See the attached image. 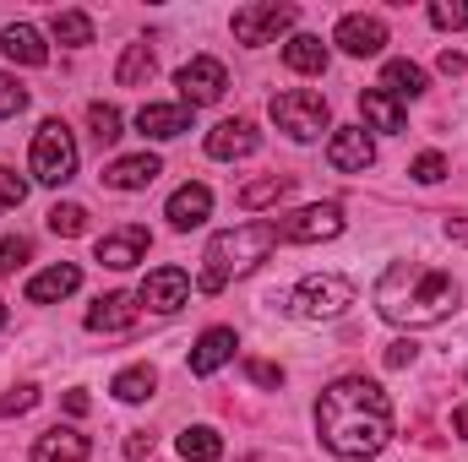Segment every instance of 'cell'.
I'll list each match as a JSON object with an SVG mask.
<instances>
[{"instance_id":"44dd1931","label":"cell","mask_w":468,"mask_h":462,"mask_svg":"<svg viewBox=\"0 0 468 462\" xmlns=\"http://www.w3.org/2000/svg\"><path fill=\"white\" fill-rule=\"evenodd\" d=\"M136 131L153 142H175L180 131H191V110L186 104H142L136 110Z\"/></svg>"},{"instance_id":"e0dca14e","label":"cell","mask_w":468,"mask_h":462,"mask_svg":"<svg viewBox=\"0 0 468 462\" xmlns=\"http://www.w3.org/2000/svg\"><path fill=\"white\" fill-rule=\"evenodd\" d=\"M158 174H164L158 152H131V158H115V163L104 169V185H110V191H147Z\"/></svg>"},{"instance_id":"9c48e42d","label":"cell","mask_w":468,"mask_h":462,"mask_svg":"<svg viewBox=\"0 0 468 462\" xmlns=\"http://www.w3.org/2000/svg\"><path fill=\"white\" fill-rule=\"evenodd\" d=\"M338 234H344V207L338 202L300 207L278 224V239H294V245H322V239H338Z\"/></svg>"},{"instance_id":"f6af8a7d","label":"cell","mask_w":468,"mask_h":462,"mask_svg":"<svg viewBox=\"0 0 468 462\" xmlns=\"http://www.w3.org/2000/svg\"><path fill=\"white\" fill-rule=\"evenodd\" d=\"M447 234H452V239H468V224H452V218H447Z\"/></svg>"},{"instance_id":"ee69618b","label":"cell","mask_w":468,"mask_h":462,"mask_svg":"<svg viewBox=\"0 0 468 462\" xmlns=\"http://www.w3.org/2000/svg\"><path fill=\"white\" fill-rule=\"evenodd\" d=\"M452 430L468 441V403H463V408H452Z\"/></svg>"},{"instance_id":"d6986e66","label":"cell","mask_w":468,"mask_h":462,"mask_svg":"<svg viewBox=\"0 0 468 462\" xmlns=\"http://www.w3.org/2000/svg\"><path fill=\"white\" fill-rule=\"evenodd\" d=\"M147 245H153V239H147L142 224H125V229H115V234L99 239V261L115 267V272H125V267H136V261L147 256Z\"/></svg>"},{"instance_id":"4fadbf2b","label":"cell","mask_w":468,"mask_h":462,"mask_svg":"<svg viewBox=\"0 0 468 462\" xmlns=\"http://www.w3.org/2000/svg\"><path fill=\"white\" fill-rule=\"evenodd\" d=\"M256 147H261V136H256V125H250V120H224V125H213V131H207V158H218V163L250 158Z\"/></svg>"},{"instance_id":"bcb514c9","label":"cell","mask_w":468,"mask_h":462,"mask_svg":"<svg viewBox=\"0 0 468 462\" xmlns=\"http://www.w3.org/2000/svg\"><path fill=\"white\" fill-rule=\"evenodd\" d=\"M0 332H5V299H0Z\"/></svg>"},{"instance_id":"7c38bea8","label":"cell","mask_w":468,"mask_h":462,"mask_svg":"<svg viewBox=\"0 0 468 462\" xmlns=\"http://www.w3.org/2000/svg\"><path fill=\"white\" fill-rule=\"evenodd\" d=\"M327 163H333L338 174H365V169L376 163V142H370V131H365V125H344V131H333V142H327Z\"/></svg>"},{"instance_id":"ffe728a7","label":"cell","mask_w":468,"mask_h":462,"mask_svg":"<svg viewBox=\"0 0 468 462\" xmlns=\"http://www.w3.org/2000/svg\"><path fill=\"white\" fill-rule=\"evenodd\" d=\"M0 55L16 60V66H49V44H44V33L33 22H11L0 33Z\"/></svg>"},{"instance_id":"3957f363","label":"cell","mask_w":468,"mask_h":462,"mask_svg":"<svg viewBox=\"0 0 468 462\" xmlns=\"http://www.w3.org/2000/svg\"><path fill=\"white\" fill-rule=\"evenodd\" d=\"M272 250H278V224H261V218L213 234L207 239V256H202V294H224L234 278L256 272Z\"/></svg>"},{"instance_id":"4316f807","label":"cell","mask_w":468,"mask_h":462,"mask_svg":"<svg viewBox=\"0 0 468 462\" xmlns=\"http://www.w3.org/2000/svg\"><path fill=\"white\" fill-rule=\"evenodd\" d=\"M289 191H294V180H289V174H267V180H250V185H239V207H245V213H261V207L283 202Z\"/></svg>"},{"instance_id":"cb8c5ba5","label":"cell","mask_w":468,"mask_h":462,"mask_svg":"<svg viewBox=\"0 0 468 462\" xmlns=\"http://www.w3.org/2000/svg\"><path fill=\"white\" fill-rule=\"evenodd\" d=\"M425 88H431L425 66H414V60H387V71H381V93H387V99H420Z\"/></svg>"},{"instance_id":"5b68a950","label":"cell","mask_w":468,"mask_h":462,"mask_svg":"<svg viewBox=\"0 0 468 462\" xmlns=\"http://www.w3.org/2000/svg\"><path fill=\"white\" fill-rule=\"evenodd\" d=\"M289 305H294V316H305V321H333V316H344L354 305V283L338 278V272L300 278V289L289 294Z\"/></svg>"},{"instance_id":"d590c367","label":"cell","mask_w":468,"mask_h":462,"mask_svg":"<svg viewBox=\"0 0 468 462\" xmlns=\"http://www.w3.org/2000/svg\"><path fill=\"white\" fill-rule=\"evenodd\" d=\"M27 256H33V245H27L22 234H11V239H0V278H11V272H16V267L27 261Z\"/></svg>"},{"instance_id":"ba28073f","label":"cell","mask_w":468,"mask_h":462,"mask_svg":"<svg viewBox=\"0 0 468 462\" xmlns=\"http://www.w3.org/2000/svg\"><path fill=\"white\" fill-rule=\"evenodd\" d=\"M175 88H180V104H186V110H207V104H218V99H224L229 71H224V60L197 55V60H186V66H180Z\"/></svg>"},{"instance_id":"f1b7e54d","label":"cell","mask_w":468,"mask_h":462,"mask_svg":"<svg viewBox=\"0 0 468 462\" xmlns=\"http://www.w3.org/2000/svg\"><path fill=\"white\" fill-rule=\"evenodd\" d=\"M115 82L120 88L153 82V49H147V44H125V55H120V66H115Z\"/></svg>"},{"instance_id":"4dcf8cb0","label":"cell","mask_w":468,"mask_h":462,"mask_svg":"<svg viewBox=\"0 0 468 462\" xmlns=\"http://www.w3.org/2000/svg\"><path fill=\"white\" fill-rule=\"evenodd\" d=\"M88 125H93V142H99V147H115L120 142V110L115 104H88Z\"/></svg>"},{"instance_id":"d4e9b609","label":"cell","mask_w":468,"mask_h":462,"mask_svg":"<svg viewBox=\"0 0 468 462\" xmlns=\"http://www.w3.org/2000/svg\"><path fill=\"white\" fill-rule=\"evenodd\" d=\"M359 115H365V125H370V131H387V136H398V131L409 125L403 104H398V99H387L381 88H370V93L359 99Z\"/></svg>"},{"instance_id":"f546056e","label":"cell","mask_w":468,"mask_h":462,"mask_svg":"<svg viewBox=\"0 0 468 462\" xmlns=\"http://www.w3.org/2000/svg\"><path fill=\"white\" fill-rule=\"evenodd\" d=\"M153 386H158V375H153V364H131V370H120L115 375V392L120 403H147L153 397Z\"/></svg>"},{"instance_id":"6da1fadb","label":"cell","mask_w":468,"mask_h":462,"mask_svg":"<svg viewBox=\"0 0 468 462\" xmlns=\"http://www.w3.org/2000/svg\"><path fill=\"white\" fill-rule=\"evenodd\" d=\"M316 436L333 457L365 462L392 441V397L365 381V375H344L316 397Z\"/></svg>"},{"instance_id":"836d02e7","label":"cell","mask_w":468,"mask_h":462,"mask_svg":"<svg viewBox=\"0 0 468 462\" xmlns=\"http://www.w3.org/2000/svg\"><path fill=\"white\" fill-rule=\"evenodd\" d=\"M431 22L436 27H468V0H431Z\"/></svg>"},{"instance_id":"5bb4252c","label":"cell","mask_w":468,"mask_h":462,"mask_svg":"<svg viewBox=\"0 0 468 462\" xmlns=\"http://www.w3.org/2000/svg\"><path fill=\"white\" fill-rule=\"evenodd\" d=\"M207 213H213V191L207 185H180L175 196H169V207H164V218H169V229L191 234L207 224Z\"/></svg>"},{"instance_id":"b9f144b4","label":"cell","mask_w":468,"mask_h":462,"mask_svg":"<svg viewBox=\"0 0 468 462\" xmlns=\"http://www.w3.org/2000/svg\"><path fill=\"white\" fill-rule=\"evenodd\" d=\"M441 71H447V77H463V71H468V60L458 55V49H447V55H441Z\"/></svg>"},{"instance_id":"f35d334b","label":"cell","mask_w":468,"mask_h":462,"mask_svg":"<svg viewBox=\"0 0 468 462\" xmlns=\"http://www.w3.org/2000/svg\"><path fill=\"white\" fill-rule=\"evenodd\" d=\"M245 375H250L256 386H272V392L283 386V370H278V364H267V359H245Z\"/></svg>"},{"instance_id":"30bf717a","label":"cell","mask_w":468,"mask_h":462,"mask_svg":"<svg viewBox=\"0 0 468 462\" xmlns=\"http://www.w3.org/2000/svg\"><path fill=\"white\" fill-rule=\"evenodd\" d=\"M136 299H142L147 310H158V316H175L180 305H191V272H180V267H153V272L142 278Z\"/></svg>"},{"instance_id":"7a4b0ae2","label":"cell","mask_w":468,"mask_h":462,"mask_svg":"<svg viewBox=\"0 0 468 462\" xmlns=\"http://www.w3.org/2000/svg\"><path fill=\"white\" fill-rule=\"evenodd\" d=\"M376 310L392 321V327H436L447 321L458 305H463V289L452 272L441 267H425V261H392L381 278H376Z\"/></svg>"},{"instance_id":"e575fe53","label":"cell","mask_w":468,"mask_h":462,"mask_svg":"<svg viewBox=\"0 0 468 462\" xmlns=\"http://www.w3.org/2000/svg\"><path fill=\"white\" fill-rule=\"evenodd\" d=\"M33 403H38V386H27V381H22V386H11V392L0 397V419H16V414H27Z\"/></svg>"},{"instance_id":"ab89813d","label":"cell","mask_w":468,"mask_h":462,"mask_svg":"<svg viewBox=\"0 0 468 462\" xmlns=\"http://www.w3.org/2000/svg\"><path fill=\"white\" fill-rule=\"evenodd\" d=\"M403 364H414V343H409V338L387 343V370H403Z\"/></svg>"},{"instance_id":"277c9868","label":"cell","mask_w":468,"mask_h":462,"mask_svg":"<svg viewBox=\"0 0 468 462\" xmlns=\"http://www.w3.org/2000/svg\"><path fill=\"white\" fill-rule=\"evenodd\" d=\"M27 163H33V180H38V185H66V180H77V136H71L60 120H44L38 136H33Z\"/></svg>"},{"instance_id":"484cf974","label":"cell","mask_w":468,"mask_h":462,"mask_svg":"<svg viewBox=\"0 0 468 462\" xmlns=\"http://www.w3.org/2000/svg\"><path fill=\"white\" fill-rule=\"evenodd\" d=\"M180 457L186 462H224V436L213 425H191V430H180Z\"/></svg>"},{"instance_id":"ac0fdd59","label":"cell","mask_w":468,"mask_h":462,"mask_svg":"<svg viewBox=\"0 0 468 462\" xmlns=\"http://www.w3.org/2000/svg\"><path fill=\"white\" fill-rule=\"evenodd\" d=\"M136 316H142V299L136 294H104L88 310V332H131Z\"/></svg>"},{"instance_id":"d6a6232c","label":"cell","mask_w":468,"mask_h":462,"mask_svg":"<svg viewBox=\"0 0 468 462\" xmlns=\"http://www.w3.org/2000/svg\"><path fill=\"white\" fill-rule=\"evenodd\" d=\"M22 202H27V180H22L16 169L0 163V213H16Z\"/></svg>"},{"instance_id":"7402d4cb","label":"cell","mask_w":468,"mask_h":462,"mask_svg":"<svg viewBox=\"0 0 468 462\" xmlns=\"http://www.w3.org/2000/svg\"><path fill=\"white\" fill-rule=\"evenodd\" d=\"M234 348H239V338H234L229 327H207L202 338H197V348H191V375H213V370H224L234 359Z\"/></svg>"},{"instance_id":"8d00e7d4","label":"cell","mask_w":468,"mask_h":462,"mask_svg":"<svg viewBox=\"0 0 468 462\" xmlns=\"http://www.w3.org/2000/svg\"><path fill=\"white\" fill-rule=\"evenodd\" d=\"M409 174H414L420 185H436V180H447V158H441V152H420Z\"/></svg>"},{"instance_id":"9a60e30c","label":"cell","mask_w":468,"mask_h":462,"mask_svg":"<svg viewBox=\"0 0 468 462\" xmlns=\"http://www.w3.org/2000/svg\"><path fill=\"white\" fill-rule=\"evenodd\" d=\"M88 457H93V446H88V436L71 430V425H55V430H44V436L33 441V462H88Z\"/></svg>"},{"instance_id":"60d3db41","label":"cell","mask_w":468,"mask_h":462,"mask_svg":"<svg viewBox=\"0 0 468 462\" xmlns=\"http://www.w3.org/2000/svg\"><path fill=\"white\" fill-rule=\"evenodd\" d=\"M125 457H131V462H147V457H153V436H147V430H136V436L125 441Z\"/></svg>"},{"instance_id":"1f68e13d","label":"cell","mask_w":468,"mask_h":462,"mask_svg":"<svg viewBox=\"0 0 468 462\" xmlns=\"http://www.w3.org/2000/svg\"><path fill=\"white\" fill-rule=\"evenodd\" d=\"M49 234H66V239H77V234H88V213L77 207V202H60V207H49Z\"/></svg>"},{"instance_id":"52a82bcc","label":"cell","mask_w":468,"mask_h":462,"mask_svg":"<svg viewBox=\"0 0 468 462\" xmlns=\"http://www.w3.org/2000/svg\"><path fill=\"white\" fill-rule=\"evenodd\" d=\"M294 22H300V11H294V5H278V0L239 5V11H234V38H239L245 49H261V44H278Z\"/></svg>"},{"instance_id":"603a6c76","label":"cell","mask_w":468,"mask_h":462,"mask_svg":"<svg viewBox=\"0 0 468 462\" xmlns=\"http://www.w3.org/2000/svg\"><path fill=\"white\" fill-rule=\"evenodd\" d=\"M283 66L300 71V77H322V71H327V44H322L316 33H294V38L283 44Z\"/></svg>"},{"instance_id":"7bdbcfd3","label":"cell","mask_w":468,"mask_h":462,"mask_svg":"<svg viewBox=\"0 0 468 462\" xmlns=\"http://www.w3.org/2000/svg\"><path fill=\"white\" fill-rule=\"evenodd\" d=\"M66 414L82 419V414H88V392H66Z\"/></svg>"},{"instance_id":"8992f818","label":"cell","mask_w":468,"mask_h":462,"mask_svg":"<svg viewBox=\"0 0 468 462\" xmlns=\"http://www.w3.org/2000/svg\"><path fill=\"white\" fill-rule=\"evenodd\" d=\"M272 125H278L283 136H294V142H316V136L333 125V120H327V99L311 93V88H289V93L272 99Z\"/></svg>"},{"instance_id":"2e32d148","label":"cell","mask_w":468,"mask_h":462,"mask_svg":"<svg viewBox=\"0 0 468 462\" xmlns=\"http://www.w3.org/2000/svg\"><path fill=\"white\" fill-rule=\"evenodd\" d=\"M77 289H82V267L55 261V267H44L38 278H27V305H55V299H66V294H77Z\"/></svg>"},{"instance_id":"83f0119b","label":"cell","mask_w":468,"mask_h":462,"mask_svg":"<svg viewBox=\"0 0 468 462\" xmlns=\"http://www.w3.org/2000/svg\"><path fill=\"white\" fill-rule=\"evenodd\" d=\"M49 38L82 49V44H93V16H88V11H55V16H49Z\"/></svg>"},{"instance_id":"74e56055","label":"cell","mask_w":468,"mask_h":462,"mask_svg":"<svg viewBox=\"0 0 468 462\" xmlns=\"http://www.w3.org/2000/svg\"><path fill=\"white\" fill-rule=\"evenodd\" d=\"M22 110H27V88H22V82H11V77H0V120L22 115Z\"/></svg>"},{"instance_id":"8fae6325","label":"cell","mask_w":468,"mask_h":462,"mask_svg":"<svg viewBox=\"0 0 468 462\" xmlns=\"http://www.w3.org/2000/svg\"><path fill=\"white\" fill-rule=\"evenodd\" d=\"M333 44H338L344 55H354V60L381 55V49H387V22H381V16H365V11H349V16L338 22Z\"/></svg>"}]
</instances>
